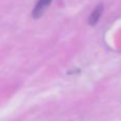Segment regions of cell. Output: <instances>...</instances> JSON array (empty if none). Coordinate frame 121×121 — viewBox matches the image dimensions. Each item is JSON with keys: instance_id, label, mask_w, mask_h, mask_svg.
<instances>
[{"instance_id": "7a4b0ae2", "label": "cell", "mask_w": 121, "mask_h": 121, "mask_svg": "<svg viewBox=\"0 0 121 121\" xmlns=\"http://www.w3.org/2000/svg\"><path fill=\"white\" fill-rule=\"evenodd\" d=\"M102 12H103V5L102 4L97 5L96 9H95V10L92 11V13L90 14L89 19H88V23H89L90 26L96 25V23L99 21V19H100L101 15H102Z\"/></svg>"}, {"instance_id": "6da1fadb", "label": "cell", "mask_w": 121, "mask_h": 121, "mask_svg": "<svg viewBox=\"0 0 121 121\" xmlns=\"http://www.w3.org/2000/svg\"><path fill=\"white\" fill-rule=\"evenodd\" d=\"M51 1H52V0H38V2L36 3L33 12H32L33 18L37 19V18H39V17H42L43 14L45 13V11L47 10V8L50 5Z\"/></svg>"}]
</instances>
